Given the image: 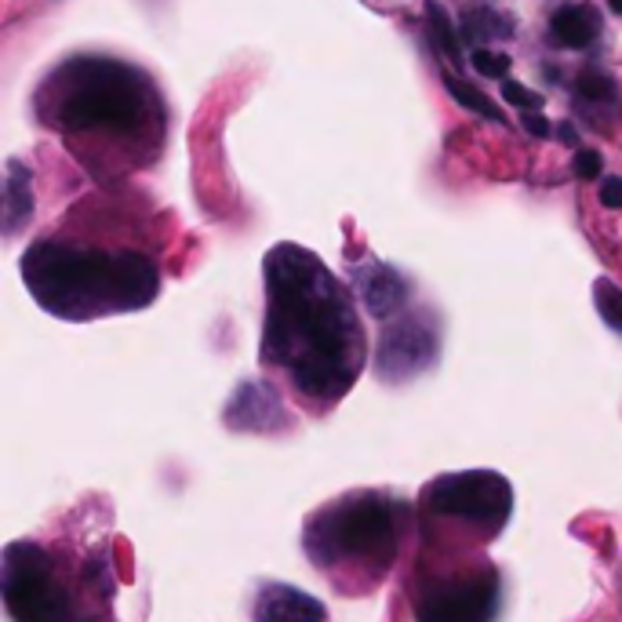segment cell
<instances>
[{
    "instance_id": "6da1fadb",
    "label": "cell",
    "mask_w": 622,
    "mask_h": 622,
    "mask_svg": "<svg viewBox=\"0 0 622 622\" xmlns=\"http://www.w3.org/2000/svg\"><path fill=\"white\" fill-rule=\"evenodd\" d=\"M266 320L259 357L284 368L306 401L335 404L364 372V328L350 292L298 244H277L266 255Z\"/></svg>"
},
{
    "instance_id": "7a4b0ae2",
    "label": "cell",
    "mask_w": 622,
    "mask_h": 622,
    "mask_svg": "<svg viewBox=\"0 0 622 622\" xmlns=\"http://www.w3.org/2000/svg\"><path fill=\"white\" fill-rule=\"evenodd\" d=\"M22 277L47 314L66 320L142 309L161 288L157 266L139 251H95L55 241H41L26 251Z\"/></svg>"
},
{
    "instance_id": "3957f363",
    "label": "cell",
    "mask_w": 622,
    "mask_h": 622,
    "mask_svg": "<svg viewBox=\"0 0 622 622\" xmlns=\"http://www.w3.org/2000/svg\"><path fill=\"white\" fill-rule=\"evenodd\" d=\"M306 554L325 568H361L382 576L397 557V502L379 492H353L320 506L306 521Z\"/></svg>"
},
{
    "instance_id": "277c9868",
    "label": "cell",
    "mask_w": 622,
    "mask_h": 622,
    "mask_svg": "<svg viewBox=\"0 0 622 622\" xmlns=\"http://www.w3.org/2000/svg\"><path fill=\"white\" fill-rule=\"evenodd\" d=\"M55 124L69 131L110 128L131 135L146 124V84L110 58H77L58 69Z\"/></svg>"
},
{
    "instance_id": "5b68a950",
    "label": "cell",
    "mask_w": 622,
    "mask_h": 622,
    "mask_svg": "<svg viewBox=\"0 0 622 622\" xmlns=\"http://www.w3.org/2000/svg\"><path fill=\"white\" fill-rule=\"evenodd\" d=\"M0 597L15 622H88L84 608L37 543H8L0 565Z\"/></svg>"
},
{
    "instance_id": "8992f818",
    "label": "cell",
    "mask_w": 622,
    "mask_h": 622,
    "mask_svg": "<svg viewBox=\"0 0 622 622\" xmlns=\"http://www.w3.org/2000/svg\"><path fill=\"white\" fill-rule=\"evenodd\" d=\"M423 502L437 517H456L495 535L513 513V488L495 470L445 473L423 488Z\"/></svg>"
},
{
    "instance_id": "52a82bcc",
    "label": "cell",
    "mask_w": 622,
    "mask_h": 622,
    "mask_svg": "<svg viewBox=\"0 0 622 622\" xmlns=\"http://www.w3.org/2000/svg\"><path fill=\"white\" fill-rule=\"evenodd\" d=\"M499 612V571L481 568L418 597V622H492Z\"/></svg>"
},
{
    "instance_id": "ba28073f",
    "label": "cell",
    "mask_w": 622,
    "mask_h": 622,
    "mask_svg": "<svg viewBox=\"0 0 622 622\" xmlns=\"http://www.w3.org/2000/svg\"><path fill=\"white\" fill-rule=\"evenodd\" d=\"M437 361V328L429 317H401L382 331L375 350V375L390 386H401L415 375H423Z\"/></svg>"
},
{
    "instance_id": "9c48e42d",
    "label": "cell",
    "mask_w": 622,
    "mask_h": 622,
    "mask_svg": "<svg viewBox=\"0 0 622 622\" xmlns=\"http://www.w3.org/2000/svg\"><path fill=\"white\" fill-rule=\"evenodd\" d=\"M226 423L233 429H251V434H270V429H284V408L266 382H244L233 393L230 408H226Z\"/></svg>"
},
{
    "instance_id": "30bf717a",
    "label": "cell",
    "mask_w": 622,
    "mask_h": 622,
    "mask_svg": "<svg viewBox=\"0 0 622 622\" xmlns=\"http://www.w3.org/2000/svg\"><path fill=\"white\" fill-rule=\"evenodd\" d=\"M328 608L298 586H262L255 601V622H325Z\"/></svg>"
},
{
    "instance_id": "8fae6325",
    "label": "cell",
    "mask_w": 622,
    "mask_h": 622,
    "mask_svg": "<svg viewBox=\"0 0 622 622\" xmlns=\"http://www.w3.org/2000/svg\"><path fill=\"white\" fill-rule=\"evenodd\" d=\"M353 284H357V292H361L364 306L372 309L375 317H393L404 306V298H408V284H404L401 273L393 266H386V262H368V266H357Z\"/></svg>"
},
{
    "instance_id": "7c38bea8",
    "label": "cell",
    "mask_w": 622,
    "mask_h": 622,
    "mask_svg": "<svg viewBox=\"0 0 622 622\" xmlns=\"http://www.w3.org/2000/svg\"><path fill=\"white\" fill-rule=\"evenodd\" d=\"M597 30H601V19H597V11L586 4H565L554 15V22H549V37H554L560 47H571V52H579V47L590 44L597 37Z\"/></svg>"
},
{
    "instance_id": "4fadbf2b",
    "label": "cell",
    "mask_w": 622,
    "mask_h": 622,
    "mask_svg": "<svg viewBox=\"0 0 622 622\" xmlns=\"http://www.w3.org/2000/svg\"><path fill=\"white\" fill-rule=\"evenodd\" d=\"M33 215V189H30V172L19 161H8V178H4V233L15 237L22 222H30Z\"/></svg>"
},
{
    "instance_id": "5bb4252c",
    "label": "cell",
    "mask_w": 622,
    "mask_h": 622,
    "mask_svg": "<svg viewBox=\"0 0 622 622\" xmlns=\"http://www.w3.org/2000/svg\"><path fill=\"white\" fill-rule=\"evenodd\" d=\"M426 22H429V33H434V44L440 47V55H448V63H462V41L456 26H451L448 11L437 4V0H426Z\"/></svg>"
},
{
    "instance_id": "9a60e30c",
    "label": "cell",
    "mask_w": 622,
    "mask_h": 622,
    "mask_svg": "<svg viewBox=\"0 0 622 622\" xmlns=\"http://www.w3.org/2000/svg\"><path fill=\"white\" fill-rule=\"evenodd\" d=\"M462 33L470 41H488V37H510L513 26H510V19H502L499 11H492L488 4L481 8H473V11H466V19H462Z\"/></svg>"
},
{
    "instance_id": "2e32d148",
    "label": "cell",
    "mask_w": 622,
    "mask_h": 622,
    "mask_svg": "<svg viewBox=\"0 0 622 622\" xmlns=\"http://www.w3.org/2000/svg\"><path fill=\"white\" fill-rule=\"evenodd\" d=\"M445 88L451 91V99H456L459 106H466V110H473V113L488 117V121H499V124H502V113H499V106H495L492 99H488L484 91H477L473 84L459 80L456 74H445Z\"/></svg>"
},
{
    "instance_id": "e0dca14e",
    "label": "cell",
    "mask_w": 622,
    "mask_h": 622,
    "mask_svg": "<svg viewBox=\"0 0 622 622\" xmlns=\"http://www.w3.org/2000/svg\"><path fill=\"white\" fill-rule=\"evenodd\" d=\"M593 303H597V314H601L604 325L622 335V288L619 284L601 277L593 284Z\"/></svg>"
},
{
    "instance_id": "ac0fdd59",
    "label": "cell",
    "mask_w": 622,
    "mask_h": 622,
    "mask_svg": "<svg viewBox=\"0 0 622 622\" xmlns=\"http://www.w3.org/2000/svg\"><path fill=\"white\" fill-rule=\"evenodd\" d=\"M579 95L582 99H590V102H608V99H615V80L601 74V69H582L579 74Z\"/></svg>"
},
{
    "instance_id": "d6986e66",
    "label": "cell",
    "mask_w": 622,
    "mask_h": 622,
    "mask_svg": "<svg viewBox=\"0 0 622 622\" xmlns=\"http://www.w3.org/2000/svg\"><path fill=\"white\" fill-rule=\"evenodd\" d=\"M470 63L473 69L481 77H506L510 74V55H502V52H492V47H473V55H470Z\"/></svg>"
},
{
    "instance_id": "ffe728a7",
    "label": "cell",
    "mask_w": 622,
    "mask_h": 622,
    "mask_svg": "<svg viewBox=\"0 0 622 622\" xmlns=\"http://www.w3.org/2000/svg\"><path fill=\"white\" fill-rule=\"evenodd\" d=\"M502 99L513 102L517 110H543V95L539 91H528V88H521L517 80H502Z\"/></svg>"
},
{
    "instance_id": "44dd1931",
    "label": "cell",
    "mask_w": 622,
    "mask_h": 622,
    "mask_svg": "<svg viewBox=\"0 0 622 622\" xmlns=\"http://www.w3.org/2000/svg\"><path fill=\"white\" fill-rule=\"evenodd\" d=\"M571 172H576L579 178H597V175L604 172L601 153H597V150H579L576 161H571Z\"/></svg>"
},
{
    "instance_id": "7402d4cb",
    "label": "cell",
    "mask_w": 622,
    "mask_h": 622,
    "mask_svg": "<svg viewBox=\"0 0 622 622\" xmlns=\"http://www.w3.org/2000/svg\"><path fill=\"white\" fill-rule=\"evenodd\" d=\"M521 124H524V131H532L535 139H546V135H554V124L546 121L543 113H521Z\"/></svg>"
},
{
    "instance_id": "603a6c76",
    "label": "cell",
    "mask_w": 622,
    "mask_h": 622,
    "mask_svg": "<svg viewBox=\"0 0 622 622\" xmlns=\"http://www.w3.org/2000/svg\"><path fill=\"white\" fill-rule=\"evenodd\" d=\"M601 205L604 208H622V178L619 175L604 178V183H601Z\"/></svg>"
},
{
    "instance_id": "cb8c5ba5",
    "label": "cell",
    "mask_w": 622,
    "mask_h": 622,
    "mask_svg": "<svg viewBox=\"0 0 622 622\" xmlns=\"http://www.w3.org/2000/svg\"><path fill=\"white\" fill-rule=\"evenodd\" d=\"M557 135L565 139V142H571V146H576V142H579V139H576V131H571V124H560V128H557Z\"/></svg>"
},
{
    "instance_id": "d4e9b609",
    "label": "cell",
    "mask_w": 622,
    "mask_h": 622,
    "mask_svg": "<svg viewBox=\"0 0 622 622\" xmlns=\"http://www.w3.org/2000/svg\"><path fill=\"white\" fill-rule=\"evenodd\" d=\"M608 8H612L615 15H622V0H608Z\"/></svg>"
}]
</instances>
